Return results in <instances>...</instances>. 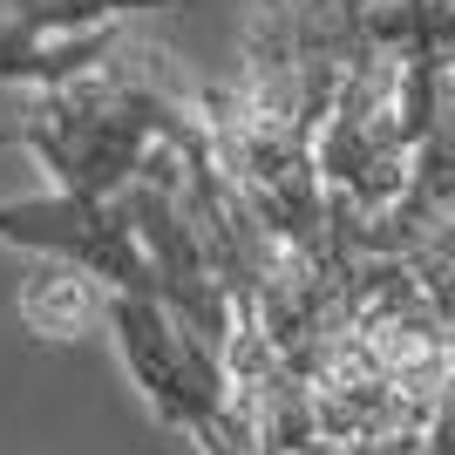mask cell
Instances as JSON below:
<instances>
[{"mask_svg": "<svg viewBox=\"0 0 455 455\" xmlns=\"http://www.w3.org/2000/svg\"><path fill=\"white\" fill-rule=\"evenodd\" d=\"M190 123H197V89L177 82L171 55L123 41L95 76L35 89V102L14 116V136L55 171L61 197L116 204L156 143L184 136Z\"/></svg>", "mask_w": 455, "mask_h": 455, "instance_id": "1", "label": "cell"}, {"mask_svg": "<svg viewBox=\"0 0 455 455\" xmlns=\"http://www.w3.org/2000/svg\"><path fill=\"white\" fill-rule=\"evenodd\" d=\"M109 333L150 415L171 435H184L197 455H259L225 361L197 333H184L164 299H109Z\"/></svg>", "mask_w": 455, "mask_h": 455, "instance_id": "2", "label": "cell"}, {"mask_svg": "<svg viewBox=\"0 0 455 455\" xmlns=\"http://www.w3.org/2000/svg\"><path fill=\"white\" fill-rule=\"evenodd\" d=\"M0 245L41 251V259H61V266L89 272L95 285H109V299H164V272L136 238L130 204H82V197H20V204H0Z\"/></svg>", "mask_w": 455, "mask_h": 455, "instance_id": "3", "label": "cell"}, {"mask_svg": "<svg viewBox=\"0 0 455 455\" xmlns=\"http://www.w3.org/2000/svg\"><path fill=\"white\" fill-rule=\"evenodd\" d=\"M20 320L35 326L41 340H82L89 326H109V285H95L89 272L48 259L20 285Z\"/></svg>", "mask_w": 455, "mask_h": 455, "instance_id": "4", "label": "cell"}]
</instances>
